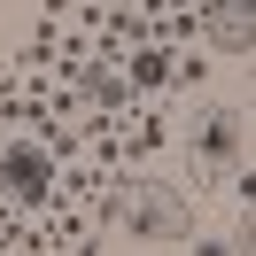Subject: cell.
<instances>
[{
  "instance_id": "obj_1",
  "label": "cell",
  "mask_w": 256,
  "mask_h": 256,
  "mask_svg": "<svg viewBox=\"0 0 256 256\" xmlns=\"http://www.w3.org/2000/svg\"><path fill=\"white\" fill-rule=\"evenodd\" d=\"M94 240H132V248H186L194 240V194L178 178H124L109 171L86 194Z\"/></svg>"
},
{
  "instance_id": "obj_2",
  "label": "cell",
  "mask_w": 256,
  "mask_h": 256,
  "mask_svg": "<svg viewBox=\"0 0 256 256\" xmlns=\"http://www.w3.org/2000/svg\"><path fill=\"white\" fill-rule=\"evenodd\" d=\"M186 156H194V171L233 178L240 163H248V116H240L233 101H202L194 124H186Z\"/></svg>"
},
{
  "instance_id": "obj_3",
  "label": "cell",
  "mask_w": 256,
  "mask_h": 256,
  "mask_svg": "<svg viewBox=\"0 0 256 256\" xmlns=\"http://www.w3.org/2000/svg\"><path fill=\"white\" fill-rule=\"evenodd\" d=\"M194 24H202L210 54H225V62L256 54V0H194Z\"/></svg>"
},
{
  "instance_id": "obj_4",
  "label": "cell",
  "mask_w": 256,
  "mask_h": 256,
  "mask_svg": "<svg viewBox=\"0 0 256 256\" xmlns=\"http://www.w3.org/2000/svg\"><path fill=\"white\" fill-rule=\"evenodd\" d=\"M101 16H148V0H94Z\"/></svg>"
}]
</instances>
